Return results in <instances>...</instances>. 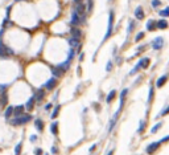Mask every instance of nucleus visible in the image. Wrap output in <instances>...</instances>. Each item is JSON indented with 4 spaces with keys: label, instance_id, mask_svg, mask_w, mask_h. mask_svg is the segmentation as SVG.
Listing matches in <instances>:
<instances>
[{
    "label": "nucleus",
    "instance_id": "16",
    "mask_svg": "<svg viewBox=\"0 0 169 155\" xmlns=\"http://www.w3.org/2000/svg\"><path fill=\"white\" fill-rule=\"evenodd\" d=\"M68 43H69V45H70V46H73V48H76V46H79V40L73 39V37L68 40Z\"/></svg>",
    "mask_w": 169,
    "mask_h": 155
},
{
    "label": "nucleus",
    "instance_id": "35",
    "mask_svg": "<svg viewBox=\"0 0 169 155\" xmlns=\"http://www.w3.org/2000/svg\"><path fill=\"white\" fill-rule=\"evenodd\" d=\"M168 140H169V135H168V137H164L162 139H160V143H164V142H168Z\"/></svg>",
    "mask_w": 169,
    "mask_h": 155
},
{
    "label": "nucleus",
    "instance_id": "34",
    "mask_svg": "<svg viewBox=\"0 0 169 155\" xmlns=\"http://www.w3.org/2000/svg\"><path fill=\"white\" fill-rule=\"evenodd\" d=\"M152 6H153V7L160 6V0H153V2H152Z\"/></svg>",
    "mask_w": 169,
    "mask_h": 155
},
{
    "label": "nucleus",
    "instance_id": "2",
    "mask_svg": "<svg viewBox=\"0 0 169 155\" xmlns=\"http://www.w3.org/2000/svg\"><path fill=\"white\" fill-rule=\"evenodd\" d=\"M112 29H114V12L111 11V12H110V16H108V27H107V33H106V36H104V39H103V41H106V40L110 37Z\"/></svg>",
    "mask_w": 169,
    "mask_h": 155
},
{
    "label": "nucleus",
    "instance_id": "39",
    "mask_svg": "<svg viewBox=\"0 0 169 155\" xmlns=\"http://www.w3.org/2000/svg\"><path fill=\"white\" fill-rule=\"evenodd\" d=\"M96 148V144H92V146L90 147V152H94V150Z\"/></svg>",
    "mask_w": 169,
    "mask_h": 155
},
{
    "label": "nucleus",
    "instance_id": "32",
    "mask_svg": "<svg viewBox=\"0 0 169 155\" xmlns=\"http://www.w3.org/2000/svg\"><path fill=\"white\" fill-rule=\"evenodd\" d=\"M111 68H112V62H111V61H108V62H107V66H106V70H107V72H110Z\"/></svg>",
    "mask_w": 169,
    "mask_h": 155
},
{
    "label": "nucleus",
    "instance_id": "33",
    "mask_svg": "<svg viewBox=\"0 0 169 155\" xmlns=\"http://www.w3.org/2000/svg\"><path fill=\"white\" fill-rule=\"evenodd\" d=\"M34 155H42V150L41 148H36L34 150Z\"/></svg>",
    "mask_w": 169,
    "mask_h": 155
},
{
    "label": "nucleus",
    "instance_id": "17",
    "mask_svg": "<svg viewBox=\"0 0 169 155\" xmlns=\"http://www.w3.org/2000/svg\"><path fill=\"white\" fill-rule=\"evenodd\" d=\"M13 109H15V107H12V106H8V107H7L6 113H4V117H6L7 119H8L9 117H11V115L13 114Z\"/></svg>",
    "mask_w": 169,
    "mask_h": 155
},
{
    "label": "nucleus",
    "instance_id": "9",
    "mask_svg": "<svg viewBox=\"0 0 169 155\" xmlns=\"http://www.w3.org/2000/svg\"><path fill=\"white\" fill-rule=\"evenodd\" d=\"M33 105H34V97H30L29 100H28L26 105H25V109L28 111H32V110H33Z\"/></svg>",
    "mask_w": 169,
    "mask_h": 155
},
{
    "label": "nucleus",
    "instance_id": "37",
    "mask_svg": "<svg viewBox=\"0 0 169 155\" xmlns=\"http://www.w3.org/2000/svg\"><path fill=\"white\" fill-rule=\"evenodd\" d=\"M4 89H6V85H0V94L4 93Z\"/></svg>",
    "mask_w": 169,
    "mask_h": 155
},
{
    "label": "nucleus",
    "instance_id": "19",
    "mask_svg": "<svg viewBox=\"0 0 169 155\" xmlns=\"http://www.w3.org/2000/svg\"><path fill=\"white\" fill-rule=\"evenodd\" d=\"M139 62H140V65H142L143 69H147L148 65H149V58H143V60H140Z\"/></svg>",
    "mask_w": 169,
    "mask_h": 155
},
{
    "label": "nucleus",
    "instance_id": "7",
    "mask_svg": "<svg viewBox=\"0 0 169 155\" xmlns=\"http://www.w3.org/2000/svg\"><path fill=\"white\" fill-rule=\"evenodd\" d=\"M70 23H72L73 25H79L81 24V19H79V15L77 12L72 13V20H70Z\"/></svg>",
    "mask_w": 169,
    "mask_h": 155
},
{
    "label": "nucleus",
    "instance_id": "40",
    "mask_svg": "<svg viewBox=\"0 0 169 155\" xmlns=\"http://www.w3.org/2000/svg\"><path fill=\"white\" fill-rule=\"evenodd\" d=\"M36 139H37L36 135H32V137H30V142H36Z\"/></svg>",
    "mask_w": 169,
    "mask_h": 155
},
{
    "label": "nucleus",
    "instance_id": "3",
    "mask_svg": "<svg viewBox=\"0 0 169 155\" xmlns=\"http://www.w3.org/2000/svg\"><path fill=\"white\" fill-rule=\"evenodd\" d=\"M162 45H164V39L162 37H156V39L152 41V46H153V49H156V50L161 49Z\"/></svg>",
    "mask_w": 169,
    "mask_h": 155
},
{
    "label": "nucleus",
    "instance_id": "25",
    "mask_svg": "<svg viewBox=\"0 0 169 155\" xmlns=\"http://www.w3.org/2000/svg\"><path fill=\"white\" fill-rule=\"evenodd\" d=\"M158 13H160V16H162V17H168L169 16V7H166L165 9H161Z\"/></svg>",
    "mask_w": 169,
    "mask_h": 155
},
{
    "label": "nucleus",
    "instance_id": "27",
    "mask_svg": "<svg viewBox=\"0 0 169 155\" xmlns=\"http://www.w3.org/2000/svg\"><path fill=\"white\" fill-rule=\"evenodd\" d=\"M58 111H60V105H58V106H56V107H54V110H53V114H52V118H53V119L58 115Z\"/></svg>",
    "mask_w": 169,
    "mask_h": 155
},
{
    "label": "nucleus",
    "instance_id": "22",
    "mask_svg": "<svg viewBox=\"0 0 169 155\" xmlns=\"http://www.w3.org/2000/svg\"><path fill=\"white\" fill-rule=\"evenodd\" d=\"M78 15H83V12H84V6L81 3V4H77V11H76Z\"/></svg>",
    "mask_w": 169,
    "mask_h": 155
},
{
    "label": "nucleus",
    "instance_id": "45",
    "mask_svg": "<svg viewBox=\"0 0 169 155\" xmlns=\"http://www.w3.org/2000/svg\"><path fill=\"white\" fill-rule=\"evenodd\" d=\"M45 155H48V154H45Z\"/></svg>",
    "mask_w": 169,
    "mask_h": 155
},
{
    "label": "nucleus",
    "instance_id": "18",
    "mask_svg": "<svg viewBox=\"0 0 169 155\" xmlns=\"http://www.w3.org/2000/svg\"><path fill=\"white\" fill-rule=\"evenodd\" d=\"M156 25H157V24H156L153 20H148V23H147V29H148V31H153V29H156V28H154Z\"/></svg>",
    "mask_w": 169,
    "mask_h": 155
},
{
    "label": "nucleus",
    "instance_id": "4",
    "mask_svg": "<svg viewBox=\"0 0 169 155\" xmlns=\"http://www.w3.org/2000/svg\"><path fill=\"white\" fill-rule=\"evenodd\" d=\"M160 144H161L160 142H153V143H151V144H148L145 151H147V154H153L158 147H160Z\"/></svg>",
    "mask_w": 169,
    "mask_h": 155
},
{
    "label": "nucleus",
    "instance_id": "12",
    "mask_svg": "<svg viewBox=\"0 0 169 155\" xmlns=\"http://www.w3.org/2000/svg\"><path fill=\"white\" fill-rule=\"evenodd\" d=\"M70 33H72L73 39L79 40V37H81V31H79L78 28H73V29H70Z\"/></svg>",
    "mask_w": 169,
    "mask_h": 155
},
{
    "label": "nucleus",
    "instance_id": "13",
    "mask_svg": "<svg viewBox=\"0 0 169 155\" xmlns=\"http://www.w3.org/2000/svg\"><path fill=\"white\" fill-rule=\"evenodd\" d=\"M158 29H165V28H168V23L166 20H164V19H161V20L157 21V25H156Z\"/></svg>",
    "mask_w": 169,
    "mask_h": 155
},
{
    "label": "nucleus",
    "instance_id": "8",
    "mask_svg": "<svg viewBox=\"0 0 169 155\" xmlns=\"http://www.w3.org/2000/svg\"><path fill=\"white\" fill-rule=\"evenodd\" d=\"M135 16H136V19H139V20H143L144 19V11H143L142 7H138L135 9Z\"/></svg>",
    "mask_w": 169,
    "mask_h": 155
},
{
    "label": "nucleus",
    "instance_id": "30",
    "mask_svg": "<svg viewBox=\"0 0 169 155\" xmlns=\"http://www.w3.org/2000/svg\"><path fill=\"white\" fill-rule=\"evenodd\" d=\"M152 96H153V88L149 89V97H148V103H151L152 101Z\"/></svg>",
    "mask_w": 169,
    "mask_h": 155
},
{
    "label": "nucleus",
    "instance_id": "6",
    "mask_svg": "<svg viewBox=\"0 0 169 155\" xmlns=\"http://www.w3.org/2000/svg\"><path fill=\"white\" fill-rule=\"evenodd\" d=\"M24 110H25V106H22V105H18V106H16L15 109H13V114H15V117L17 118V117H21V115H24L22 113H24Z\"/></svg>",
    "mask_w": 169,
    "mask_h": 155
},
{
    "label": "nucleus",
    "instance_id": "14",
    "mask_svg": "<svg viewBox=\"0 0 169 155\" xmlns=\"http://www.w3.org/2000/svg\"><path fill=\"white\" fill-rule=\"evenodd\" d=\"M50 131H52V134H53V135H57L58 134V122H53V123H52Z\"/></svg>",
    "mask_w": 169,
    "mask_h": 155
},
{
    "label": "nucleus",
    "instance_id": "28",
    "mask_svg": "<svg viewBox=\"0 0 169 155\" xmlns=\"http://www.w3.org/2000/svg\"><path fill=\"white\" fill-rule=\"evenodd\" d=\"M144 36H145V33H144V32H139V33L136 35V39H135V41H140L142 39H144Z\"/></svg>",
    "mask_w": 169,
    "mask_h": 155
},
{
    "label": "nucleus",
    "instance_id": "42",
    "mask_svg": "<svg viewBox=\"0 0 169 155\" xmlns=\"http://www.w3.org/2000/svg\"><path fill=\"white\" fill-rule=\"evenodd\" d=\"M74 2H76L77 4H81V3H82V0H74Z\"/></svg>",
    "mask_w": 169,
    "mask_h": 155
},
{
    "label": "nucleus",
    "instance_id": "24",
    "mask_svg": "<svg viewBox=\"0 0 169 155\" xmlns=\"http://www.w3.org/2000/svg\"><path fill=\"white\" fill-rule=\"evenodd\" d=\"M161 126H162V123H161V122H158V123H156V125H154V126H153V127L151 129V133H152V134H154V133H157V131H158V129H160V127H161Z\"/></svg>",
    "mask_w": 169,
    "mask_h": 155
},
{
    "label": "nucleus",
    "instance_id": "43",
    "mask_svg": "<svg viewBox=\"0 0 169 155\" xmlns=\"http://www.w3.org/2000/svg\"><path fill=\"white\" fill-rule=\"evenodd\" d=\"M112 154H114V151H112V150H111V151H110L108 154H107V155H112Z\"/></svg>",
    "mask_w": 169,
    "mask_h": 155
},
{
    "label": "nucleus",
    "instance_id": "31",
    "mask_svg": "<svg viewBox=\"0 0 169 155\" xmlns=\"http://www.w3.org/2000/svg\"><path fill=\"white\" fill-rule=\"evenodd\" d=\"M166 114H169V106L166 107V109H164V110L160 113V115H166Z\"/></svg>",
    "mask_w": 169,
    "mask_h": 155
},
{
    "label": "nucleus",
    "instance_id": "36",
    "mask_svg": "<svg viewBox=\"0 0 169 155\" xmlns=\"http://www.w3.org/2000/svg\"><path fill=\"white\" fill-rule=\"evenodd\" d=\"M52 152H53V154H58V148L53 146V147H52Z\"/></svg>",
    "mask_w": 169,
    "mask_h": 155
},
{
    "label": "nucleus",
    "instance_id": "38",
    "mask_svg": "<svg viewBox=\"0 0 169 155\" xmlns=\"http://www.w3.org/2000/svg\"><path fill=\"white\" fill-rule=\"evenodd\" d=\"M134 25H135V24H134L132 21H131V23H130V28H128V32H131V29H134Z\"/></svg>",
    "mask_w": 169,
    "mask_h": 155
},
{
    "label": "nucleus",
    "instance_id": "21",
    "mask_svg": "<svg viewBox=\"0 0 169 155\" xmlns=\"http://www.w3.org/2000/svg\"><path fill=\"white\" fill-rule=\"evenodd\" d=\"M44 96H45V92H42V90H38V93L36 94V97H34V100L37 101V102H40L42 98H44Z\"/></svg>",
    "mask_w": 169,
    "mask_h": 155
},
{
    "label": "nucleus",
    "instance_id": "11",
    "mask_svg": "<svg viewBox=\"0 0 169 155\" xmlns=\"http://www.w3.org/2000/svg\"><path fill=\"white\" fill-rule=\"evenodd\" d=\"M127 93H128V90L124 89V90L122 92V94H120V106H119V110H122V109H123V106H124V100H126Z\"/></svg>",
    "mask_w": 169,
    "mask_h": 155
},
{
    "label": "nucleus",
    "instance_id": "29",
    "mask_svg": "<svg viewBox=\"0 0 169 155\" xmlns=\"http://www.w3.org/2000/svg\"><path fill=\"white\" fill-rule=\"evenodd\" d=\"M144 129H145V122L144 121H142V122H140V127H139V133H142V131H144Z\"/></svg>",
    "mask_w": 169,
    "mask_h": 155
},
{
    "label": "nucleus",
    "instance_id": "10",
    "mask_svg": "<svg viewBox=\"0 0 169 155\" xmlns=\"http://www.w3.org/2000/svg\"><path fill=\"white\" fill-rule=\"evenodd\" d=\"M34 126H36V129L40 131H44V127H45V125H44V122H42V119H36L34 121Z\"/></svg>",
    "mask_w": 169,
    "mask_h": 155
},
{
    "label": "nucleus",
    "instance_id": "1",
    "mask_svg": "<svg viewBox=\"0 0 169 155\" xmlns=\"http://www.w3.org/2000/svg\"><path fill=\"white\" fill-rule=\"evenodd\" d=\"M32 119V115H29V114H24V115H21V117H17V118H15V119H12L11 121V123L13 125V126H20V125H25V123H28Z\"/></svg>",
    "mask_w": 169,
    "mask_h": 155
},
{
    "label": "nucleus",
    "instance_id": "15",
    "mask_svg": "<svg viewBox=\"0 0 169 155\" xmlns=\"http://www.w3.org/2000/svg\"><path fill=\"white\" fill-rule=\"evenodd\" d=\"M52 73H53L54 74V76L56 77H61V76H62V74H64V72H62V70H61L58 66H56V68H52Z\"/></svg>",
    "mask_w": 169,
    "mask_h": 155
},
{
    "label": "nucleus",
    "instance_id": "5",
    "mask_svg": "<svg viewBox=\"0 0 169 155\" xmlns=\"http://www.w3.org/2000/svg\"><path fill=\"white\" fill-rule=\"evenodd\" d=\"M58 84V81H57V78L56 77H52L50 80H48V82L45 84V88L48 89V90H53V89L56 88V85Z\"/></svg>",
    "mask_w": 169,
    "mask_h": 155
},
{
    "label": "nucleus",
    "instance_id": "26",
    "mask_svg": "<svg viewBox=\"0 0 169 155\" xmlns=\"http://www.w3.org/2000/svg\"><path fill=\"white\" fill-rule=\"evenodd\" d=\"M21 148H22V143H17V146L15 147V155H20L21 154Z\"/></svg>",
    "mask_w": 169,
    "mask_h": 155
},
{
    "label": "nucleus",
    "instance_id": "20",
    "mask_svg": "<svg viewBox=\"0 0 169 155\" xmlns=\"http://www.w3.org/2000/svg\"><path fill=\"white\" fill-rule=\"evenodd\" d=\"M166 78H168V74H166V76H162V77L158 78V81H157V88H161V86L164 85V84H165Z\"/></svg>",
    "mask_w": 169,
    "mask_h": 155
},
{
    "label": "nucleus",
    "instance_id": "46",
    "mask_svg": "<svg viewBox=\"0 0 169 155\" xmlns=\"http://www.w3.org/2000/svg\"><path fill=\"white\" fill-rule=\"evenodd\" d=\"M0 151H2V150H0Z\"/></svg>",
    "mask_w": 169,
    "mask_h": 155
},
{
    "label": "nucleus",
    "instance_id": "23",
    "mask_svg": "<svg viewBox=\"0 0 169 155\" xmlns=\"http://www.w3.org/2000/svg\"><path fill=\"white\" fill-rule=\"evenodd\" d=\"M115 94H116V93H115V90H111V92L108 93V96H107L106 101L110 103V102H111V101H112V100H114V98H115Z\"/></svg>",
    "mask_w": 169,
    "mask_h": 155
},
{
    "label": "nucleus",
    "instance_id": "41",
    "mask_svg": "<svg viewBox=\"0 0 169 155\" xmlns=\"http://www.w3.org/2000/svg\"><path fill=\"white\" fill-rule=\"evenodd\" d=\"M50 107H52V103H48V105H46V106H45V109H46V110H49V109H50Z\"/></svg>",
    "mask_w": 169,
    "mask_h": 155
},
{
    "label": "nucleus",
    "instance_id": "44",
    "mask_svg": "<svg viewBox=\"0 0 169 155\" xmlns=\"http://www.w3.org/2000/svg\"><path fill=\"white\" fill-rule=\"evenodd\" d=\"M16 2H21V0H16Z\"/></svg>",
    "mask_w": 169,
    "mask_h": 155
}]
</instances>
